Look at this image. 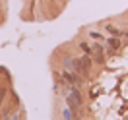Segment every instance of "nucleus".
Returning <instances> with one entry per match:
<instances>
[{"instance_id":"f257e3e1","label":"nucleus","mask_w":128,"mask_h":120,"mask_svg":"<svg viewBox=\"0 0 128 120\" xmlns=\"http://www.w3.org/2000/svg\"><path fill=\"white\" fill-rule=\"evenodd\" d=\"M66 103L68 107L72 109V111H78L84 103V99H82V93H80V87H70L68 91V95H66Z\"/></svg>"},{"instance_id":"f03ea898","label":"nucleus","mask_w":128,"mask_h":120,"mask_svg":"<svg viewBox=\"0 0 128 120\" xmlns=\"http://www.w3.org/2000/svg\"><path fill=\"white\" fill-rule=\"evenodd\" d=\"M91 62H93V58L89 54H84V56H80V58H76V70L74 72H78L80 76H88L89 74V70H91Z\"/></svg>"},{"instance_id":"7ed1b4c3","label":"nucleus","mask_w":128,"mask_h":120,"mask_svg":"<svg viewBox=\"0 0 128 120\" xmlns=\"http://www.w3.org/2000/svg\"><path fill=\"white\" fill-rule=\"evenodd\" d=\"M105 54H107V50L103 48V45H101V43H93V45H91V52H89V56L93 58V62L103 64L105 58H107Z\"/></svg>"},{"instance_id":"20e7f679","label":"nucleus","mask_w":128,"mask_h":120,"mask_svg":"<svg viewBox=\"0 0 128 120\" xmlns=\"http://www.w3.org/2000/svg\"><path fill=\"white\" fill-rule=\"evenodd\" d=\"M107 45H109V54H114V52H116V50L122 47L120 39H118V37H114V35H112L111 39H107Z\"/></svg>"},{"instance_id":"39448f33","label":"nucleus","mask_w":128,"mask_h":120,"mask_svg":"<svg viewBox=\"0 0 128 120\" xmlns=\"http://www.w3.org/2000/svg\"><path fill=\"white\" fill-rule=\"evenodd\" d=\"M105 29H107V31L111 33V35H114V37H122V35H124V31H122V29L114 27L112 23H105Z\"/></svg>"},{"instance_id":"423d86ee","label":"nucleus","mask_w":128,"mask_h":120,"mask_svg":"<svg viewBox=\"0 0 128 120\" xmlns=\"http://www.w3.org/2000/svg\"><path fill=\"white\" fill-rule=\"evenodd\" d=\"M64 66H66L68 70H76V58H72V56H64Z\"/></svg>"},{"instance_id":"0eeeda50","label":"nucleus","mask_w":128,"mask_h":120,"mask_svg":"<svg viewBox=\"0 0 128 120\" xmlns=\"http://www.w3.org/2000/svg\"><path fill=\"white\" fill-rule=\"evenodd\" d=\"M89 37H91V39H97V41H101V43H103V41H107L103 37V35H101V33H97V31H89Z\"/></svg>"},{"instance_id":"6e6552de","label":"nucleus","mask_w":128,"mask_h":120,"mask_svg":"<svg viewBox=\"0 0 128 120\" xmlns=\"http://www.w3.org/2000/svg\"><path fill=\"white\" fill-rule=\"evenodd\" d=\"M80 48L86 52V54H89V52H91V47H89L88 43H80Z\"/></svg>"},{"instance_id":"1a4fd4ad","label":"nucleus","mask_w":128,"mask_h":120,"mask_svg":"<svg viewBox=\"0 0 128 120\" xmlns=\"http://www.w3.org/2000/svg\"><path fill=\"white\" fill-rule=\"evenodd\" d=\"M124 35H126V37H128V33H124Z\"/></svg>"}]
</instances>
